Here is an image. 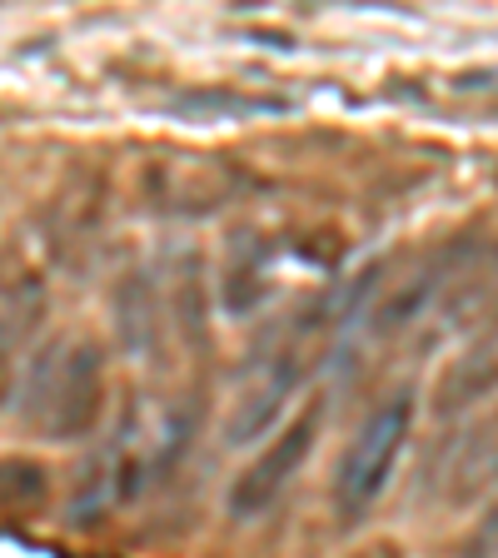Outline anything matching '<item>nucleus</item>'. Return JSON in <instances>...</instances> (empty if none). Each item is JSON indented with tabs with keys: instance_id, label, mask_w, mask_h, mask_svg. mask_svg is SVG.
<instances>
[{
	"instance_id": "nucleus-6",
	"label": "nucleus",
	"mask_w": 498,
	"mask_h": 558,
	"mask_svg": "<svg viewBox=\"0 0 498 558\" xmlns=\"http://www.w3.org/2000/svg\"><path fill=\"white\" fill-rule=\"evenodd\" d=\"M453 259H459V250H444L439 259H434L424 275H414V279H404L389 300L374 310V335H399V329H409L418 319V314L429 310V300L444 290V279H449V269H453Z\"/></svg>"
},
{
	"instance_id": "nucleus-8",
	"label": "nucleus",
	"mask_w": 498,
	"mask_h": 558,
	"mask_svg": "<svg viewBox=\"0 0 498 558\" xmlns=\"http://www.w3.org/2000/svg\"><path fill=\"white\" fill-rule=\"evenodd\" d=\"M50 469L35 453H0V513H35L50 504Z\"/></svg>"
},
{
	"instance_id": "nucleus-1",
	"label": "nucleus",
	"mask_w": 498,
	"mask_h": 558,
	"mask_svg": "<svg viewBox=\"0 0 498 558\" xmlns=\"http://www.w3.org/2000/svg\"><path fill=\"white\" fill-rule=\"evenodd\" d=\"M105 395H110L105 344L90 335L56 339L25 364L21 409L31 418V429L56 444H75L100 429Z\"/></svg>"
},
{
	"instance_id": "nucleus-7",
	"label": "nucleus",
	"mask_w": 498,
	"mask_h": 558,
	"mask_svg": "<svg viewBox=\"0 0 498 558\" xmlns=\"http://www.w3.org/2000/svg\"><path fill=\"white\" fill-rule=\"evenodd\" d=\"M116 325H120L125 349H135V354L139 349L150 354V349L160 344V310H155V290H150V275H145V269H130V275L120 279Z\"/></svg>"
},
{
	"instance_id": "nucleus-9",
	"label": "nucleus",
	"mask_w": 498,
	"mask_h": 558,
	"mask_svg": "<svg viewBox=\"0 0 498 558\" xmlns=\"http://www.w3.org/2000/svg\"><path fill=\"white\" fill-rule=\"evenodd\" d=\"M25 349H21V329H15V314H0V409L15 399L25 374Z\"/></svg>"
},
{
	"instance_id": "nucleus-2",
	"label": "nucleus",
	"mask_w": 498,
	"mask_h": 558,
	"mask_svg": "<svg viewBox=\"0 0 498 558\" xmlns=\"http://www.w3.org/2000/svg\"><path fill=\"white\" fill-rule=\"evenodd\" d=\"M414 434V389H399L384 404L364 414L354 439L344 444V459L335 469V504L339 513L360 519L384 499V488L394 484V469L404 459V444Z\"/></svg>"
},
{
	"instance_id": "nucleus-5",
	"label": "nucleus",
	"mask_w": 498,
	"mask_h": 558,
	"mask_svg": "<svg viewBox=\"0 0 498 558\" xmlns=\"http://www.w3.org/2000/svg\"><path fill=\"white\" fill-rule=\"evenodd\" d=\"M494 488H498V409H488L474 429L464 434V444L453 449L444 494H449L453 509H464V504H478Z\"/></svg>"
},
{
	"instance_id": "nucleus-10",
	"label": "nucleus",
	"mask_w": 498,
	"mask_h": 558,
	"mask_svg": "<svg viewBox=\"0 0 498 558\" xmlns=\"http://www.w3.org/2000/svg\"><path fill=\"white\" fill-rule=\"evenodd\" d=\"M474 558H498V509H494V519L478 529V538H474V548H469Z\"/></svg>"
},
{
	"instance_id": "nucleus-3",
	"label": "nucleus",
	"mask_w": 498,
	"mask_h": 558,
	"mask_svg": "<svg viewBox=\"0 0 498 558\" xmlns=\"http://www.w3.org/2000/svg\"><path fill=\"white\" fill-rule=\"evenodd\" d=\"M319 429H325V399L314 395V399H304L300 414L259 449L255 464L230 484V509L240 513V519H255V513L275 509V499L294 484V474L309 464L314 444H319Z\"/></svg>"
},
{
	"instance_id": "nucleus-4",
	"label": "nucleus",
	"mask_w": 498,
	"mask_h": 558,
	"mask_svg": "<svg viewBox=\"0 0 498 558\" xmlns=\"http://www.w3.org/2000/svg\"><path fill=\"white\" fill-rule=\"evenodd\" d=\"M494 389H498V314L453 354L449 369L439 374V384H434V414L439 418L464 414V409L484 404Z\"/></svg>"
}]
</instances>
